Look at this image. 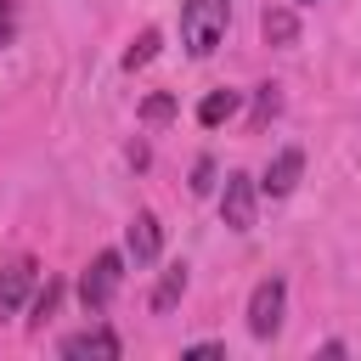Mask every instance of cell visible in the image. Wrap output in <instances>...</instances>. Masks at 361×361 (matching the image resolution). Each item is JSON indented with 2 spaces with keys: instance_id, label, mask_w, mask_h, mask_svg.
I'll use <instances>...</instances> for the list:
<instances>
[{
  "instance_id": "6da1fadb",
  "label": "cell",
  "mask_w": 361,
  "mask_h": 361,
  "mask_svg": "<svg viewBox=\"0 0 361 361\" xmlns=\"http://www.w3.org/2000/svg\"><path fill=\"white\" fill-rule=\"evenodd\" d=\"M226 23H231V0H186L180 6V45L192 56H209L226 39Z\"/></svg>"
},
{
  "instance_id": "7a4b0ae2",
  "label": "cell",
  "mask_w": 361,
  "mask_h": 361,
  "mask_svg": "<svg viewBox=\"0 0 361 361\" xmlns=\"http://www.w3.org/2000/svg\"><path fill=\"white\" fill-rule=\"evenodd\" d=\"M282 310H288V282L282 276H265L248 293V333L254 338H276L282 333Z\"/></svg>"
},
{
  "instance_id": "3957f363",
  "label": "cell",
  "mask_w": 361,
  "mask_h": 361,
  "mask_svg": "<svg viewBox=\"0 0 361 361\" xmlns=\"http://www.w3.org/2000/svg\"><path fill=\"white\" fill-rule=\"evenodd\" d=\"M118 282H124V254H96L90 265H85V276H79V299H85V310H107V299L118 293Z\"/></svg>"
},
{
  "instance_id": "277c9868",
  "label": "cell",
  "mask_w": 361,
  "mask_h": 361,
  "mask_svg": "<svg viewBox=\"0 0 361 361\" xmlns=\"http://www.w3.org/2000/svg\"><path fill=\"white\" fill-rule=\"evenodd\" d=\"M220 220H226L231 231H254V175H243V169H231V175H226Z\"/></svg>"
},
{
  "instance_id": "5b68a950",
  "label": "cell",
  "mask_w": 361,
  "mask_h": 361,
  "mask_svg": "<svg viewBox=\"0 0 361 361\" xmlns=\"http://www.w3.org/2000/svg\"><path fill=\"white\" fill-rule=\"evenodd\" d=\"M34 282H39V265L23 254V259H6L0 265V316H17L23 310V299L34 293Z\"/></svg>"
},
{
  "instance_id": "8992f818",
  "label": "cell",
  "mask_w": 361,
  "mask_h": 361,
  "mask_svg": "<svg viewBox=\"0 0 361 361\" xmlns=\"http://www.w3.org/2000/svg\"><path fill=\"white\" fill-rule=\"evenodd\" d=\"M118 350H124V344H118V333H107V327H85V333H68V338H62V355H68V361H85V355H90V361H118Z\"/></svg>"
},
{
  "instance_id": "52a82bcc",
  "label": "cell",
  "mask_w": 361,
  "mask_h": 361,
  "mask_svg": "<svg viewBox=\"0 0 361 361\" xmlns=\"http://www.w3.org/2000/svg\"><path fill=\"white\" fill-rule=\"evenodd\" d=\"M124 248H130V259H135V265H152V259H158V248H164V226H158V214H152V209H141V214L130 220Z\"/></svg>"
},
{
  "instance_id": "ba28073f",
  "label": "cell",
  "mask_w": 361,
  "mask_h": 361,
  "mask_svg": "<svg viewBox=\"0 0 361 361\" xmlns=\"http://www.w3.org/2000/svg\"><path fill=\"white\" fill-rule=\"evenodd\" d=\"M299 169H305V152H299V147H282V152L271 158V169H265V180H259V192H265V197H288V192L299 186Z\"/></svg>"
},
{
  "instance_id": "9c48e42d",
  "label": "cell",
  "mask_w": 361,
  "mask_h": 361,
  "mask_svg": "<svg viewBox=\"0 0 361 361\" xmlns=\"http://www.w3.org/2000/svg\"><path fill=\"white\" fill-rule=\"evenodd\" d=\"M259 34H265V45H293V39H299V17H293L288 6H265Z\"/></svg>"
},
{
  "instance_id": "30bf717a",
  "label": "cell",
  "mask_w": 361,
  "mask_h": 361,
  "mask_svg": "<svg viewBox=\"0 0 361 361\" xmlns=\"http://www.w3.org/2000/svg\"><path fill=\"white\" fill-rule=\"evenodd\" d=\"M237 107H243V90H209V96L197 102V124H209V130H214V124H226Z\"/></svg>"
},
{
  "instance_id": "8fae6325",
  "label": "cell",
  "mask_w": 361,
  "mask_h": 361,
  "mask_svg": "<svg viewBox=\"0 0 361 361\" xmlns=\"http://www.w3.org/2000/svg\"><path fill=\"white\" fill-rule=\"evenodd\" d=\"M180 293H186V265H169V271L158 276V288H152V310L169 316V310L180 305Z\"/></svg>"
},
{
  "instance_id": "7c38bea8",
  "label": "cell",
  "mask_w": 361,
  "mask_h": 361,
  "mask_svg": "<svg viewBox=\"0 0 361 361\" xmlns=\"http://www.w3.org/2000/svg\"><path fill=\"white\" fill-rule=\"evenodd\" d=\"M158 45H164V34H158V28H141V34H135V45L124 51V73H135V68H147V62L158 56Z\"/></svg>"
},
{
  "instance_id": "4fadbf2b",
  "label": "cell",
  "mask_w": 361,
  "mask_h": 361,
  "mask_svg": "<svg viewBox=\"0 0 361 361\" xmlns=\"http://www.w3.org/2000/svg\"><path fill=\"white\" fill-rule=\"evenodd\" d=\"M276 113H282V85H259V96H254V130H265Z\"/></svg>"
},
{
  "instance_id": "5bb4252c",
  "label": "cell",
  "mask_w": 361,
  "mask_h": 361,
  "mask_svg": "<svg viewBox=\"0 0 361 361\" xmlns=\"http://www.w3.org/2000/svg\"><path fill=\"white\" fill-rule=\"evenodd\" d=\"M56 305H62V282H45V288H39V299H34V316H28V322H34V327H45V322L56 316Z\"/></svg>"
},
{
  "instance_id": "9a60e30c",
  "label": "cell",
  "mask_w": 361,
  "mask_h": 361,
  "mask_svg": "<svg viewBox=\"0 0 361 361\" xmlns=\"http://www.w3.org/2000/svg\"><path fill=\"white\" fill-rule=\"evenodd\" d=\"M175 118V96H147L141 102V124H169Z\"/></svg>"
},
{
  "instance_id": "2e32d148",
  "label": "cell",
  "mask_w": 361,
  "mask_h": 361,
  "mask_svg": "<svg viewBox=\"0 0 361 361\" xmlns=\"http://www.w3.org/2000/svg\"><path fill=\"white\" fill-rule=\"evenodd\" d=\"M209 186H214V164H209V158H197V164H192V192L203 197Z\"/></svg>"
},
{
  "instance_id": "e0dca14e",
  "label": "cell",
  "mask_w": 361,
  "mask_h": 361,
  "mask_svg": "<svg viewBox=\"0 0 361 361\" xmlns=\"http://www.w3.org/2000/svg\"><path fill=\"white\" fill-rule=\"evenodd\" d=\"M17 34V0H0V45Z\"/></svg>"
},
{
  "instance_id": "ac0fdd59",
  "label": "cell",
  "mask_w": 361,
  "mask_h": 361,
  "mask_svg": "<svg viewBox=\"0 0 361 361\" xmlns=\"http://www.w3.org/2000/svg\"><path fill=\"white\" fill-rule=\"evenodd\" d=\"M214 355H226V344H192L186 350V361H214Z\"/></svg>"
},
{
  "instance_id": "d6986e66",
  "label": "cell",
  "mask_w": 361,
  "mask_h": 361,
  "mask_svg": "<svg viewBox=\"0 0 361 361\" xmlns=\"http://www.w3.org/2000/svg\"><path fill=\"white\" fill-rule=\"evenodd\" d=\"M293 6H310V0H293Z\"/></svg>"
}]
</instances>
